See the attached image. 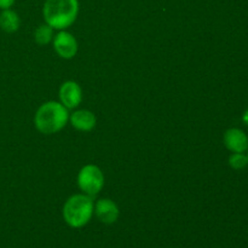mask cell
<instances>
[{
	"label": "cell",
	"mask_w": 248,
	"mask_h": 248,
	"mask_svg": "<svg viewBox=\"0 0 248 248\" xmlns=\"http://www.w3.org/2000/svg\"><path fill=\"white\" fill-rule=\"evenodd\" d=\"M43 12L46 24L63 31L77 19L79 2L78 0H46Z\"/></svg>",
	"instance_id": "6da1fadb"
},
{
	"label": "cell",
	"mask_w": 248,
	"mask_h": 248,
	"mask_svg": "<svg viewBox=\"0 0 248 248\" xmlns=\"http://www.w3.org/2000/svg\"><path fill=\"white\" fill-rule=\"evenodd\" d=\"M69 120L68 109L58 102H46L35 114V127L44 135H52L58 132Z\"/></svg>",
	"instance_id": "7a4b0ae2"
},
{
	"label": "cell",
	"mask_w": 248,
	"mask_h": 248,
	"mask_svg": "<svg viewBox=\"0 0 248 248\" xmlns=\"http://www.w3.org/2000/svg\"><path fill=\"white\" fill-rule=\"evenodd\" d=\"M94 203L86 194H75L63 206V218L72 228H82L90 222L93 215Z\"/></svg>",
	"instance_id": "3957f363"
},
{
	"label": "cell",
	"mask_w": 248,
	"mask_h": 248,
	"mask_svg": "<svg viewBox=\"0 0 248 248\" xmlns=\"http://www.w3.org/2000/svg\"><path fill=\"white\" fill-rule=\"evenodd\" d=\"M78 186L89 196H96L104 186L103 172L96 165H86L78 174Z\"/></svg>",
	"instance_id": "277c9868"
},
{
	"label": "cell",
	"mask_w": 248,
	"mask_h": 248,
	"mask_svg": "<svg viewBox=\"0 0 248 248\" xmlns=\"http://www.w3.org/2000/svg\"><path fill=\"white\" fill-rule=\"evenodd\" d=\"M53 48L60 57L70 60L78 52V41L68 31H60L53 40Z\"/></svg>",
	"instance_id": "5b68a950"
},
{
	"label": "cell",
	"mask_w": 248,
	"mask_h": 248,
	"mask_svg": "<svg viewBox=\"0 0 248 248\" xmlns=\"http://www.w3.org/2000/svg\"><path fill=\"white\" fill-rule=\"evenodd\" d=\"M61 103L67 109H74L81 103L82 91L75 81H65L60 89Z\"/></svg>",
	"instance_id": "8992f818"
},
{
	"label": "cell",
	"mask_w": 248,
	"mask_h": 248,
	"mask_svg": "<svg viewBox=\"0 0 248 248\" xmlns=\"http://www.w3.org/2000/svg\"><path fill=\"white\" fill-rule=\"evenodd\" d=\"M93 211L97 218L104 224H113L119 218L118 205L110 199H101L97 201Z\"/></svg>",
	"instance_id": "52a82bcc"
},
{
	"label": "cell",
	"mask_w": 248,
	"mask_h": 248,
	"mask_svg": "<svg viewBox=\"0 0 248 248\" xmlns=\"http://www.w3.org/2000/svg\"><path fill=\"white\" fill-rule=\"evenodd\" d=\"M224 144L230 152L244 153L248 148V137L239 128H230L224 133Z\"/></svg>",
	"instance_id": "ba28073f"
},
{
	"label": "cell",
	"mask_w": 248,
	"mask_h": 248,
	"mask_svg": "<svg viewBox=\"0 0 248 248\" xmlns=\"http://www.w3.org/2000/svg\"><path fill=\"white\" fill-rule=\"evenodd\" d=\"M70 124L74 128L79 131H84V132H89V131L93 130L96 126V116L92 111L85 110H75L72 115L69 116Z\"/></svg>",
	"instance_id": "9c48e42d"
},
{
	"label": "cell",
	"mask_w": 248,
	"mask_h": 248,
	"mask_svg": "<svg viewBox=\"0 0 248 248\" xmlns=\"http://www.w3.org/2000/svg\"><path fill=\"white\" fill-rule=\"evenodd\" d=\"M19 17L15 11L6 9L0 14V28L6 33H15L19 28Z\"/></svg>",
	"instance_id": "30bf717a"
},
{
	"label": "cell",
	"mask_w": 248,
	"mask_h": 248,
	"mask_svg": "<svg viewBox=\"0 0 248 248\" xmlns=\"http://www.w3.org/2000/svg\"><path fill=\"white\" fill-rule=\"evenodd\" d=\"M34 38H35V41L39 45H46V44H48L52 40L53 28H51L48 24H43V26H40L35 31Z\"/></svg>",
	"instance_id": "8fae6325"
},
{
	"label": "cell",
	"mask_w": 248,
	"mask_h": 248,
	"mask_svg": "<svg viewBox=\"0 0 248 248\" xmlns=\"http://www.w3.org/2000/svg\"><path fill=\"white\" fill-rule=\"evenodd\" d=\"M229 165L234 170H242L248 165V159L242 153H234L229 157Z\"/></svg>",
	"instance_id": "7c38bea8"
},
{
	"label": "cell",
	"mask_w": 248,
	"mask_h": 248,
	"mask_svg": "<svg viewBox=\"0 0 248 248\" xmlns=\"http://www.w3.org/2000/svg\"><path fill=\"white\" fill-rule=\"evenodd\" d=\"M15 0H0V9L2 10H6L10 9V7L14 5Z\"/></svg>",
	"instance_id": "4fadbf2b"
},
{
	"label": "cell",
	"mask_w": 248,
	"mask_h": 248,
	"mask_svg": "<svg viewBox=\"0 0 248 248\" xmlns=\"http://www.w3.org/2000/svg\"><path fill=\"white\" fill-rule=\"evenodd\" d=\"M242 120H244V123L246 124V125H248V109L244 113V116H242Z\"/></svg>",
	"instance_id": "5bb4252c"
},
{
	"label": "cell",
	"mask_w": 248,
	"mask_h": 248,
	"mask_svg": "<svg viewBox=\"0 0 248 248\" xmlns=\"http://www.w3.org/2000/svg\"><path fill=\"white\" fill-rule=\"evenodd\" d=\"M247 159H248V155H247Z\"/></svg>",
	"instance_id": "9a60e30c"
}]
</instances>
